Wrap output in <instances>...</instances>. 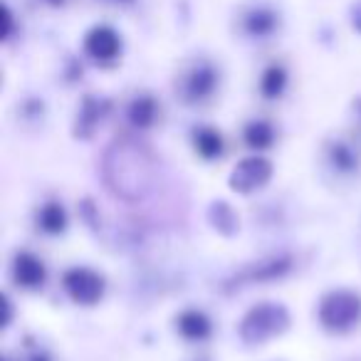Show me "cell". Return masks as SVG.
Masks as SVG:
<instances>
[{"label":"cell","instance_id":"13","mask_svg":"<svg viewBox=\"0 0 361 361\" xmlns=\"http://www.w3.org/2000/svg\"><path fill=\"white\" fill-rule=\"evenodd\" d=\"M272 141H275V131H272L270 124L265 121H252L247 124L245 129V144L255 151H262V149H270Z\"/></svg>","mask_w":361,"mask_h":361},{"label":"cell","instance_id":"15","mask_svg":"<svg viewBox=\"0 0 361 361\" xmlns=\"http://www.w3.org/2000/svg\"><path fill=\"white\" fill-rule=\"evenodd\" d=\"M285 90V72L280 67H270L262 77V94L265 97H280Z\"/></svg>","mask_w":361,"mask_h":361},{"label":"cell","instance_id":"2","mask_svg":"<svg viewBox=\"0 0 361 361\" xmlns=\"http://www.w3.org/2000/svg\"><path fill=\"white\" fill-rule=\"evenodd\" d=\"M290 326V314L282 305H257L243 317L240 336L245 344H265L272 336H280Z\"/></svg>","mask_w":361,"mask_h":361},{"label":"cell","instance_id":"9","mask_svg":"<svg viewBox=\"0 0 361 361\" xmlns=\"http://www.w3.org/2000/svg\"><path fill=\"white\" fill-rule=\"evenodd\" d=\"M213 87H216V72L208 70V67H198V70L186 80V87H183V90H186L188 102H198V99H203V97L211 94Z\"/></svg>","mask_w":361,"mask_h":361},{"label":"cell","instance_id":"11","mask_svg":"<svg viewBox=\"0 0 361 361\" xmlns=\"http://www.w3.org/2000/svg\"><path fill=\"white\" fill-rule=\"evenodd\" d=\"M193 146L203 159H216L223 154V139L216 129L211 126H201V129L193 131Z\"/></svg>","mask_w":361,"mask_h":361},{"label":"cell","instance_id":"10","mask_svg":"<svg viewBox=\"0 0 361 361\" xmlns=\"http://www.w3.org/2000/svg\"><path fill=\"white\" fill-rule=\"evenodd\" d=\"M37 226L45 233H52V235H60L67 228V213L60 203H45V206L37 211Z\"/></svg>","mask_w":361,"mask_h":361},{"label":"cell","instance_id":"12","mask_svg":"<svg viewBox=\"0 0 361 361\" xmlns=\"http://www.w3.org/2000/svg\"><path fill=\"white\" fill-rule=\"evenodd\" d=\"M156 119V104L149 97H139V99L131 102L129 106V121L139 129H149Z\"/></svg>","mask_w":361,"mask_h":361},{"label":"cell","instance_id":"4","mask_svg":"<svg viewBox=\"0 0 361 361\" xmlns=\"http://www.w3.org/2000/svg\"><path fill=\"white\" fill-rule=\"evenodd\" d=\"M62 285H65L67 295L72 297V302L77 305L92 307L102 300L104 295V280L102 275H97L94 270H87V267H72L62 277Z\"/></svg>","mask_w":361,"mask_h":361},{"label":"cell","instance_id":"3","mask_svg":"<svg viewBox=\"0 0 361 361\" xmlns=\"http://www.w3.org/2000/svg\"><path fill=\"white\" fill-rule=\"evenodd\" d=\"M319 322L326 331L346 334L361 322V297L349 290H334L319 302Z\"/></svg>","mask_w":361,"mask_h":361},{"label":"cell","instance_id":"14","mask_svg":"<svg viewBox=\"0 0 361 361\" xmlns=\"http://www.w3.org/2000/svg\"><path fill=\"white\" fill-rule=\"evenodd\" d=\"M329 156H331V164H334L339 171H354L356 166H359V159H356V154L349 149V146H344V144H334V146H331Z\"/></svg>","mask_w":361,"mask_h":361},{"label":"cell","instance_id":"5","mask_svg":"<svg viewBox=\"0 0 361 361\" xmlns=\"http://www.w3.org/2000/svg\"><path fill=\"white\" fill-rule=\"evenodd\" d=\"M272 178V164L262 156H250V159L240 161L231 173V188L235 193H255L265 186Z\"/></svg>","mask_w":361,"mask_h":361},{"label":"cell","instance_id":"6","mask_svg":"<svg viewBox=\"0 0 361 361\" xmlns=\"http://www.w3.org/2000/svg\"><path fill=\"white\" fill-rule=\"evenodd\" d=\"M13 277L23 290H37L45 285V265L40 257H35L32 252H18L13 260Z\"/></svg>","mask_w":361,"mask_h":361},{"label":"cell","instance_id":"1","mask_svg":"<svg viewBox=\"0 0 361 361\" xmlns=\"http://www.w3.org/2000/svg\"><path fill=\"white\" fill-rule=\"evenodd\" d=\"M102 173L114 196L124 198V201H139L151 188L154 161L141 144L121 139L106 149Z\"/></svg>","mask_w":361,"mask_h":361},{"label":"cell","instance_id":"8","mask_svg":"<svg viewBox=\"0 0 361 361\" xmlns=\"http://www.w3.org/2000/svg\"><path fill=\"white\" fill-rule=\"evenodd\" d=\"M178 331L180 336H186L188 341H203L211 336V319L203 312L188 310L178 317Z\"/></svg>","mask_w":361,"mask_h":361},{"label":"cell","instance_id":"7","mask_svg":"<svg viewBox=\"0 0 361 361\" xmlns=\"http://www.w3.org/2000/svg\"><path fill=\"white\" fill-rule=\"evenodd\" d=\"M87 52H90L94 60H111L119 52V37L109 30V27H97L87 37Z\"/></svg>","mask_w":361,"mask_h":361}]
</instances>
